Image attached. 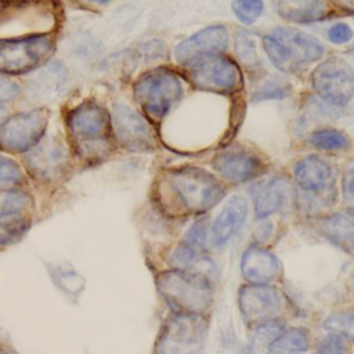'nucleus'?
I'll use <instances>...</instances> for the list:
<instances>
[{
    "mask_svg": "<svg viewBox=\"0 0 354 354\" xmlns=\"http://www.w3.org/2000/svg\"><path fill=\"white\" fill-rule=\"evenodd\" d=\"M65 140L75 160L86 166L105 162L118 148L109 109L95 98H84L64 112Z\"/></svg>",
    "mask_w": 354,
    "mask_h": 354,
    "instance_id": "obj_1",
    "label": "nucleus"
},
{
    "mask_svg": "<svg viewBox=\"0 0 354 354\" xmlns=\"http://www.w3.org/2000/svg\"><path fill=\"white\" fill-rule=\"evenodd\" d=\"M158 187L162 199L191 214L206 213L225 195L224 184L214 174L195 166L165 170Z\"/></svg>",
    "mask_w": 354,
    "mask_h": 354,
    "instance_id": "obj_2",
    "label": "nucleus"
},
{
    "mask_svg": "<svg viewBox=\"0 0 354 354\" xmlns=\"http://www.w3.org/2000/svg\"><path fill=\"white\" fill-rule=\"evenodd\" d=\"M183 80L180 72L165 65L151 68L134 79L133 100L152 126L160 124L183 100Z\"/></svg>",
    "mask_w": 354,
    "mask_h": 354,
    "instance_id": "obj_3",
    "label": "nucleus"
},
{
    "mask_svg": "<svg viewBox=\"0 0 354 354\" xmlns=\"http://www.w3.org/2000/svg\"><path fill=\"white\" fill-rule=\"evenodd\" d=\"M58 30L0 36V75L33 73L51 61L57 51Z\"/></svg>",
    "mask_w": 354,
    "mask_h": 354,
    "instance_id": "obj_4",
    "label": "nucleus"
},
{
    "mask_svg": "<svg viewBox=\"0 0 354 354\" xmlns=\"http://www.w3.org/2000/svg\"><path fill=\"white\" fill-rule=\"evenodd\" d=\"M160 296L176 313L205 315L213 304L210 278L187 270L171 268L156 275Z\"/></svg>",
    "mask_w": 354,
    "mask_h": 354,
    "instance_id": "obj_5",
    "label": "nucleus"
},
{
    "mask_svg": "<svg viewBox=\"0 0 354 354\" xmlns=\"http://www.w3.org/2000/svg\"><path fill=\"white\" fill-rule=\"evenodd\" d=\"M180 75L191 87L218 95H238L245 86L241 65L227 54L195 61L183 66Z\"/></svg>",
    "mask_w": 354,
    "mask_h": 354,
    "instance_id": "obj_6",
    "label": "nucleus"
},
{
    "mask_svg": "<svg viewBox=\"0 0 354 354\" xmlns=\"http://www.w3.org/2000/svg\"><path fill=\"white\" fill-rule=\"evenodd\" d=\"M51 111L46 105L14 112L0 122V151L10 155H25L44 137Z\"/></svg>",
    "mask_w": 354,
    "mask_h": 354,
    "instance_id": "obj_7",
    "label": "nucleus"
},
{
    "mask_svg": "<svg viewBox=\"0 0 354 354\" xmlns=\"http://www.w3.org/2000/svg\"><path fill=\"white\" fill-rule=\"evenodd\" d=\"M73 156L65 137H44L33 149L24 155V169L35 181L51 185L65 178Z\"/></svg>",
    "mask_w": 354,
    "mask_h": 354,
    "instance_id": "obj_8",
    "label": "nucleus"
},
{
    "mask_svg": "<svg viewBox=\"0 0 354 354\" xmlns=\"http://www.w3.org/2000/svg\"><path fill=\"white\" fill-rule=\"evenodd\" d=\"M109 113L116 147L137 153L156 149L158 142L152 124L140 111L124 101H113Z\"/></svg>",
    "mask_w": 354,
    "mask_h": 354,
    "instance_id": "obj_9",
    "label": "nucleus"
},
{
    "mask_svg": "<svg viewBox=\"0 0 354 354\" xmlns=\"http://www.w3.org/2000/svg\"><path fill=\"white\" fill-rule=\"evenodd\" d=\"M206 330L203 315L174 313L160 329L155 354H202Z\"/></svg>",
    "mask_w": 354,
    "mask_h": 354,
    "instance_id": "obj_10",
    "label": "nucleus"
},
{
    "mask_svg": "<svg viewBox=\"0 0 354 354\" xmlns=\"http://www.w3.org/2000/svg\"><path fill=\"white\" fill-rule=\"evenodd\" d=\"M314 93L326 104L343 108L354 98V69L340 57L319 62L310 75Z\"/></svg>",
    "mask_w": 354,
    "mask_h": 354,
    "instance_id": "obj_11",
    "label": "nucleus"
},
{
    "mask_svg": "<svg viewBox=\"0 0 354 354\" xmlns=\"http://www.w3.org/2000/svg\"><path fill=\"white\" fill-rule=\"evenodd\" d=\"M212 166L224 180L235 184L257 178L267 170V163L257 152L241 145L218 151Z\"/></svg>",
    "mask_w": 354,
    "mask_h": 354,
    "instance_id": "obj_12",
    "label": "nucleus"
},
{
    "mask_svg": "<svg viewBox=\"0 0 354 354\" xmlns=\"http://www.w3.org/2000/svg\"><path fill=\"white\" fill-rule=\"evenodd\" d=\"M228 48V30L224 25L206 26L174 47V59L178 65L187 66L202 58L225 54Z\"/></svg>",
    "mask_w": 354,
    "mask_h": 354,
    "instance_id": "obj_13",
    "label": "nucleus"
},
{
    "mask_svg": "<svg viewBox=\"0 0 354 354\" xmlns=\"http://www.w3.org/2000/svg\"><path fill=\"white\" fill-rule=\"evenodd\" d=\"M238 306L242 317L250 324H259L279 313L282 297L275 288L267 285H248L241 288Z\"/></svg>",
    "mask_w": 354,
    "mask_h": 354,
    "instance_id": "obj_14",
    "label": "nucleus"
},
{
    "mask_svg": "<svg viewBox=\"0 0 354 354\" xmlns=\"http://www.w3.org/2000/svg\"><path fill=\"white\" fill-rule=\"evenodd\" d=\"M293 185L285 177H274L253 185L252 198L256 217L266 218L270 214L282 210L290 201H293Z\"/></svg>",
    "mask_w": 354,
    "mask_h": 354,
    "instance_id": "obj_15",
    "label": "nucleus"
},
{
    "mask_svg": "<svg viewBox=\"0 0 354 354\" xmlns=\"http://www.w3.org/2000/svg\"><path fill=\"white\" fill-rule=\"evenodd\" d=\"M278 14L295 24H314L340 14L332 0H274Z\"/></svg>",
    "mask_w": 354,
    "mask_h": 354,
    "instance_id": "obj_16",
    "label": "nucleus"
},
{
    "mask_svg": "<svg viewBox=\"0 0 354 354\" xmlns=\"http://www.w3.org/2000/svg\"><path fill=\"white\" fill-rule=\"evenodd\" d=\"M271 35L286 47L300 69L324 57V46L315 37L300 29L279 26L275 28Z\"/></svg>",
    "mask_w": 354,
    "mask_h": 354,
    "instance_id": "obj_17",
    "label": "nucleus"
},
{
    "mask_svg": "<svg viewBox=\"0 0 354 354\" xmlns=\"http://www.w3.org/2000/svg\"><path fill=\"white\" fill-rule=\"evenodd\" d=\"M293 178L306 192L321 194L333 181L332 166L318 155H307L293 165Z\"/></svg>",
    "mask_w": 354,
    "mask_h": 354,
    "instance_id": "obj_18",
    "label": "nucleus"
},
{
    "mask_svg": "<svg viewBox=\"0 0 354 354\" xmlns=\"http://www.w3.org/2000/svg\"><path fill=\"white\" fill-rule=\"evenodd\" d=\"M279 260L277 256L256 245L245 250L241 260V272L252 285H267L279 274Z\"/></svg>",
    "mask_w": 354,
    "mask_h": 354,
    "instance_id": "obj_19",
    "label": "nucleus"
},
{
    "mask_svg": "<svg viewBox=\"0 0 354 354\" xmlns=\"http://www.w3.org/2000/svg\"><path fill=\"white\" fill-rule=\"evenodd\" d=\"M248 217V202L239 195L231 196L212 224L210 235L214 245H224L242 227Z\"/></svg>",
    "mask_w": 354,
    "mask_h": 354,
    "instance_id": "obj_20",
    "label": "nucleus"
},
{
    "mask_svg": "<svg viewBox=\"0 0 354 354\" xmlns=\"http://www.w3.org/2000/svg\"><path fill=\"white\" fill-rule=\"evenodd\" d=\"M321 232L335 245L346 249L347 252L354 250V216L339 212L325 217L319 223Z\"/></svg>",
    "mask_w": 354,
    "mask_h": 354,
    "instance_id": "obj_21",
    "label": "nucleus"
},
{
    "mask_svg": "<svg viewBox=\"0 0 354 354\" xmlns=\"http://www.w3.org/2000/svg\"><path fill=\"white\" fill-rule=\"evenodd\" d=\"M170 264L173 266V268L194 271L206 277H209V274L214 270V264L210 259L203 256L201 250L191 248L185 243L180 245L171 252Z\"/></svg>",
    "mask_w": 354,
    "mask_h": 354,
    "instance_id": "obj_22",
    "label": "nucleus"
},
{
    "mask_svg": "<svg viewBox=\"0 0 354 354\" xmlns=\"http://www.w3.org/2000/svg\"><path fill=\"white\" fill-rule=\"evenodd\" d=\"M41 72L40 69H37L39 75H36L33 79L35 90L43 97H57V93L62 90L64 84L66 83L68 72L65 66L58 61L57 64L50 61L44 66H41Z\"/></svg>",
    "mask_w": 354,
    "mask_h": 354,
    "instance_id": "obj_23",
    "label": "nucleus"
},
{
    "mask_svg": "<svg viewBox=\"0 0 354 354\" xmlns=\"http://www.w3.org/2000/svg\"><path fill=\"white\" fill-rule=\"evenodd\" d=\"M308 346L310 333L307 329L288 328L268 344V354H295L307 350Z\"/></svg>",
    "mask_w": 354,
    "mask_h": 354,
    "instance_id": "obj_24",
    "label": "nucleus"
},
{
    "mask_svg": "<svg viewBox=\"0 0 354 354\" xmlns=\"http://www.w3.org/2000/svg\"><path fill=\"white\" fill-rule=\"evenodd\" d=\"M307 140L311 147L325 152H344L351 145L350 137L333 127L315 129L310 133Z\"/></svg>",
    "mask_w": 354,
    "mask_h": 354,
    "instance_id": "obj_25",
    "label": "nucleus"
},
{
    "mask_svg": "<svg viewBox=\"0 0 354 354\" xmlns=\"http://www.w3.org/2000/svg\"><path fill=\"white\" fill-rule=\"evenodd\" d=\"M30 227V213L0 214V245H12L21 239Z\"/></svg>",
    "mask_w": 354,
    "mask_h": 354,
    "instance_id": "obj_26",
    "label": "nucleus"
},
{
    "mask_svg": "<svg viewBox=\"0 0 354 354\" xmlns=\"http://www.w3.org/2000/svg\"><path fill=\"white\" fill-rule=\"evenodd\" d=\"M261 46L272 62V65L283 72V73H297L300 68L295 62L290 53L286 50V47L272 35H266L261 39Z\"/></svg>",
    "mask_w": 354,
    "mask_h": 354,
    "instance_id": "obj_27",
    "label": "nucleus"
},
{
    "mask_svg": "<svg viewBox=\"0 0 354 354\" xmlns=\"http://www.w3.org/2000/svg\"><path fill=\"white\" fill-rule=\"evenodd\" d=\"M293 91V87L289 82L279 76H272L263 82L253 93L252 102H263V101H274V100H285Z\"/></svg>",
    "mask_w": 354,
    "mask_h": 354,
    "instance_id": "obj_28",
    "label": "nucleus"
},
{
    "mask_svg": "<svg viewBox=\"0 0 354 354\" xmlns=\"http://www.w3.org/2000/svg\"><path fill=\"white\" fill-rule=\"evenodd\" d=\"M26 184V171L11 158H0V192L21 189Z\"/></svg>",
    "mask_w": 354,
    "mask_h": 354,
    "instance_id": "obj_29",
    "label": "nucleus"
},
{
    "mask_svg": "<svg viewBox=\"0 0 354 354\" xmlns=\"http://www.w3.org/2000/svg\"><path fill=\"white\" fill-rule=\"evenodd\" d=\"M283 330V324L277 319H267L259 322L252 330L250 336V350H259L264 346H268L281 332Z\"/></svg>",
    "mask_w": 354,
    "mask_h": 354,
    "instance_id": "obj_30",
    "label": "nucleus"
},
{
    "mask_svg": "<svg viewBox=\"0 0 354 354\" xmlns=\"http://www.w3.org/2000/svg\"><path fill=\"white\" fill-rule=\"evenodd\" d=\"M235 51L239 62L249 69L259 68L261 65L257 50H256V43L254 40L243 30L236 33L235 37Z\"/></svg>",
    "mask_w": 354,
    "mask_h": 354,
    "instance_id": "obj_31",
    "label": "nucleus"
},
{
    "mask_svg": "<svg viewBox=\"0 0 354 354\" xmlns=\"http://www.w3.org/2000/svg\"><path fill=\"white\" fill-rule=\"evenodd\" d=\"M232 12L243 25L254 24L264 11L263 0H234L231 4Z\"/></svg>",
    "mask_w": 354,
    "mask_h": 354,
    "instance_id": "obj_32",
    "label": "nucleus"
},
{
    "mask_svg": "<svg viewBox=\"0 0 354 354\" xmlns=\"http://www.w3.org/2000/svg\"><path fill=\"white\" fill-rule=\"evenodd\" d=\"M324 328L354 340V313H333L325 318Z\"/></svg>",
    "mask_w": 354,
    "mask_h": 354,
    "instance_id": "obj_33",
    "label": "nucleus"
},
{
    "mask_svg": "<svg viewBox=\"0 0 354 354\" xmlns=\"http://www.w3.org/2000/svg\"><path fill=\"white\" fill-rule=\"evenodd\" d=\"M348 339L344 336L330 332L322 336L315 344V354H348Z\"/></svg>",
    "mask_w": 354,
    "mask_h": 354,
    "instance_id": "obj_34",
    "label": "nucleus"
},
{
    "mask_svg": "<svg viewBox=\"0 0 354 354\" xmlns=\"http://www.w3.org/2000/svg\"><path fill=\"white\" fill-rule=\"evenodd\" d=\"M22 95V86L11 76L0 75V106L17 101Z\"/></svg>",
    "mask_w": 354,
    "mask_h": 354,
    "instance_id": "obj_35",
    "label": "nucleus"
},
{
    "mask_svg": "<svg viewBox=\"0 0 354 354\" xmlns=\"http://www.w3.org/2000/svg\"><path fill=\"white\" fill-rule=\"evenodd\" d=\"M206 221L205 220H199L196 221L185 234L184 238V243L195 248L198 250L203 249L206 245V238H207V230H206Z\"/></svg>",
    "mask_w": 354,
    "mask_h": 354,
    "instance_id": "obj_36",
    "label": "nucleus"
},
{
    "mask_svg": "<svg viewBox=\"0 0 354 354\" xmlns=\"http://www.w3.org/2000/svg\"><path fill=\"white\" fill-rule=\"evenodd\" d=\"M326 36H328V40L333 44H346L353 39L354 32L348 24L336 22L328 29Z\"/></svg>",
    "mask_w": 354,
    "mask_h": 354,
    "instance_id": "obj_37",
    "label": "nucleus"
},
{
    "mask_svg": "<svg viewBox=\"0 0 354 354\" xmlns=\"http://www.w3.org/2000/svg\"><path fill=\"white\" fill-rule=\"evenodd\" d=\"M141 54L147 59H159V58L162 59L167 54V47H166L165 41H162L159 39H153V40L147 41L145 44H142Z\"/></svg>",
    "mask_w": 354,
    "mask_h": 354,
    "instance_id": "obj_38",
    "label": "nucleus"
},
{
    "mask_svg": "<svg viewBox=\"0 0 354 354\" xmlns=\"http://www.w3.org/2000/svg\"><path fill=\"white\" fill-rule=\"evenodd\" d=\"M342 188L347 198L354 199V159L347 163L342 176Z\"/></svg>",
    "mask_w": 354,
    "mask_h": 354,
    "instance_id": "obj_39",
    "label": "nucleus"
},
{
    "mask_svg": "<svg viewBox=\"0 0 354 354\" xmlns=\"http://www.w3.org/2000/svg\"><path fill=\"white\" fill-rule=\"evenodd\" d=\"M271 230H272L271 223H263L261 225H259L257 230L254 231V239L257 241V243L264 242L271 235Z\"/></svg>",
    "mask_w": 354,
    "mask_h": 354,
    "instance_id": "obj_40",
    "label": "nucleus"
},
{
    "mask_svg": "<svg viewBox=\"0 0 354 354\" xmlns=\"http://www.w3.org/2000/svg\"><path fill=\"white\" fill-rule=\"evenodd\" d=\"M76 4L87 7V8H93V7H104L115 0H73Z\"/></svg>",
    "mask_w": 354,
    "mask_h": 354,
    "instance_id": "obj_41",
    "label": "nucleus"
},
{
    "mask_svg": "<svg viewBox=\"0 0 354 354\" xmlns=\"http://www.w3.org/2000/svg\"><path fill=\"white\" fill-rule=\"evenodd\" d=\"M18 4V3H12L10 0H0V22L4 19V17L11 11V8Z\"/></svg>",
    "mask_w": 354,
    "mask_h": 354,
    "instance_id": "obj_42",
    "label": "nucleus"
},
{
    "mask_svg": "<svg viewBox=\"0 0 354 354\" xmlns=\"http://www.w3.org/2000/svg\"><path fill=\"white\" fill-rule=\"evenodd\" d=\"M340 10L354 11V0H332Z\"/></svg>",
    "mask_w": 354,
    "mask_h": 354,
    "instance_id": "obj_43",
    "label": "nucleus"
},
{
    "mask_svg": "<svg viewBox=\"0 0 354 354\" xmlns=\"http://www.w3.org/2000/svg\"><path fill=\"white\" fill-rule=\"evenodd\" d=\"M12 3H32V1H40V0H10Z\"/></svg>",
    "mask_w": 354,
    "mask_h": 354,
    "instance_id": "obj_44",
    "label": "nucleus"
},
{
    "mask_svg": "<svg viewBox=\"0 0 354 354\" xmlns=\"http://www.w3.org/2000/svg\"><path fill=\"white\" fill-rule=\"evenodd\" d=\"M4 113H6L4 108H3V106H0V122L4 119Z\"/></svg>",
    "mask_w": 354,
    "mask_h": 354,
    "instance_id": "obj_45",
    "label": "nucleus"
},
{
    "mask_svg": "<svg viewBox=\"0 0 354 354\" xmlns=\"http://www.w3.org/2000/svg\"><path fill=\"white\" fill-rule=\"evenodd\" d=\"M353 55H354V50H353Z\"/></svg>",
    "mask_w": 354,
    "mask_h": 354,
    "instance_id": "obj_46",
    "label": "nucleus"
}]
</instances>
